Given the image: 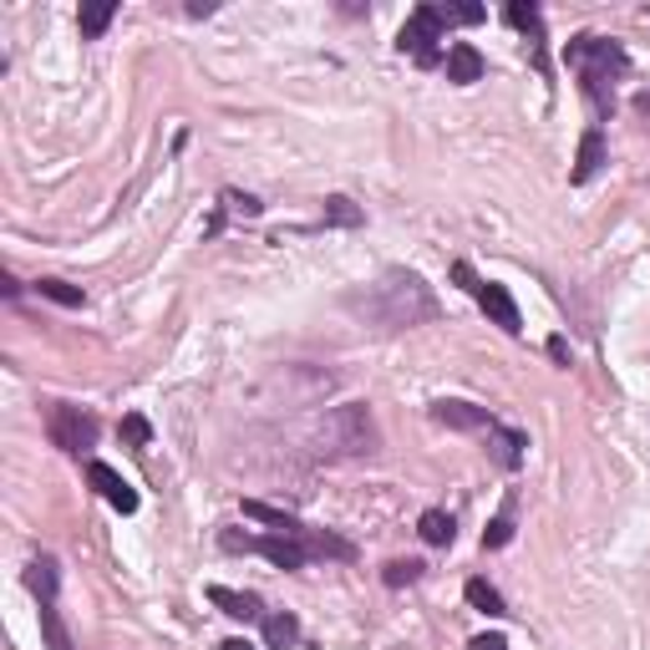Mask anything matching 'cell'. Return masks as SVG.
Segmentation results:
<instances>
[{"instance_id": "cell-1", "label": "cell", "mask_w": 650, "mask_h": 650, "mask_svg": "<svg viewBox=\"0 0 650 650\" xmlns=\"http://www.w3.org/2000/svg\"><path fill=\"white\" fill-rule=\"evenodd\" d=\"M341 305H346L356 321L376 325V331H412V325H427V321L443 315V301L433 295V285H427L417 270H407V265L382 270L372 285L351 290Z\"/></svg>"}, {"instance_id": "cell-2", "label": "cell", "mask_w": 650, "mask_h": 650, "mask_svg": "<svg viewBox=\"0 0 650 650\" xmlns=\"http://www.w3.org/2000/svg\"><path fill=\"white\" fill-rule=\"evenodd\" d=\"M565 61L569 72L579 77V92L595 112V128L615 118V87L626 82L630 72V51L615 37H595V31H579V37L565 41Z\"/></svg>"}, {"instance_id": "cell-3", "label": "cell", "mask_w": 650, "mask_h": 650, "mask_svg": "<svg viewBox=\"0 0 650 650\" xmlns=\"http://www.w3.org/2000/svg\"><path fill=\"white\" fill-rule=\"evenodd\" d=\"M219 549L230 555H265L275 569H305L311 559H341L351 565L356 559V544L341 539L331 529H315V524H301V534H219Z\"/></svg>"}, {"instance_id": "cell-4", "label": "cell", "mask_w": 650, "mask_h": 650, "mask_svg": "<svg viewBox=\"0 0 650 650\" xmlns=\"http://www.w3.org/2000/svg\"><path fill=\"white\" fill-rule=\"evenodd\" d=\"M376 447H382V433H376V417H372L366 402L325 407V417H315V427H311V453L325 463L372 458Z\"/></svg>"}, {"instance_id": "cell-5", "label": "cell", "mask_w": 650, "mask_h": 650, "mask_svg": "<svg viewBox=\"0 0 650 650\" xmlns=\"http://www.w3.org/2000/svg\"><path fill=\"white\" fill-rule=\"evenodd\" d=\"M483 16H488L483 6H447V0H427V6H417V11L407 16V26L397 31V51L402 57H412L417 67H437V61H443L437 41L447 37V26H478Z\"/></svg>"}, {"instance_id": "cell-6", "label": "cell", "mask_w": 650, "mask_h": 650, "mask_svg": "<svg viewBox=\"0 0 650 650\" xmlns=\"http://www.w3.org/2000/svg\"><path fill=\"white\" fill-rule=\"evenodd\" d=\"M26 590L37 595V620H41V640H47V650H77L72 630H67V620H61V610H57V595H61L57 555H37L31 565H26Z\"/></svg>"}, {"instance_id": "cell-7", "label": "cell", "mask_w": 650, "mask_h": 650, "mask_svg": "<svg viewBox=\"0 0 650 650\" xmlns=\"http://www.w3.org/2000/svg\"><path fill=\"white\" fill-rule=\"evenodd\" d=\"M47 437L67 458H87L97 437H102V422H97V412L77 407V402H47Z\"/></svg>"}, {"instance_id": "cell-8", "label": "cell", "mask_w": 650, "mask_h": 650, "mask_svg": "<svg viewBox=\"0 0 650 650\" xmlns=\"http://www.w3.org/2000/svg\"><path fill=\"white\" fill-rule=\"evenodd\" d=\"M453 280H458L473 301L483 305V315H488L498 331H508V336H524V315H518V301L508 295V285H498V280H483L478 270L468 265V260H453Z\"/></svg>"}, {"instance_id": "cell-9", "label": "cell", "mask_w": 650, "mask_h": 650, "mask_svg": "<svg viewBox=\"0 0 650 650\" xmlns=\"http://www.w3.org/2000/svg\"><path fill=\"white\" fill-rule=\"evenodd\" d=\"M427 412H433L437 427H453V433H478V437L498 422L488 407H478V402H463V397H437Z\"/></svg>"}, {"instance_id": "cell-10", "label": "cell", "mask_w": 650, "mask_h": 650, "mask_svg": "<svg viewBox=\"0 0 650 650\" xmlns=\"http://www.w3.org/2000/svg\"><path fill=\"white\" fill-rule=\"evenodd\" d=\"M483 447H488V458H494L504 473H518V468H524V458H529V433L494 422V427L483 433Z\"/></svg>"}, {"instance_id": "cell-11", "label": "cell", "mask_w": 650, "mask_h": 650, "mask_svg": "<svg viewBox=\"0 0 650 650\" xmlns=\"http://www.w3.org/2000/svg\"><path fill=\"white\" fill-rule=\"evenodd\" d=\"M87 483H92L97 494L108 498L112 508H118V514H138V488L128 478H122L118 468H112V463H87Z\"/></svg>"}, {"instance_id": "cell-12", "label": "cell", "mask_w": 650, "mask_h": 650, "mask_svg": "<svg viewBox=\"0 0 650 650\" xmlns=\"http://www.w3.org/2000/svg\"><path fill=\"white\" fill-rule=\"evenodd\" d=\"M260 214H265V204H260L254 193L224 189V193H219V204H214V214H209V224H204V240H219L230 219H260Z\"/></svg>"}, {"instance_id": "cell-13", "label": "cell", "mask_w": 650, "mask_h": 650, "mask_svg": "<svg viewBox=\"0 0 650 650\" xmlns=\"http://www.w3.org/2000/svg\"><path fill=\"white\" fill-rule=\"evenodd\" d=\"M209 605L214 610H224L230 620H244V626H254V620H265V600L254 590H230V585H209Z\"/></svg>"}, {"instance_id": "cell-14", "label": "cell", "mask_w": 650, "mask_h": 650, "mask_svg": "<svg viewBox=\"0 0 650 650\" xmlns=\"http://www.w3.org/2000/svg\"><path fill=\"white\" fill-rule=\"evenodd\" d=\"M508 26H518L524 37H529V51H534V67H539V77H549V51H544V16L539 6H524V0H508Z\"/></svg>"}, {"instance_id": "cell-15", "label": "cell", "mask_w": 650, "mask_h": 650, "mask_svg": "<svg viewBox=\"0 0 650 650\" xmlns=\"http://www.w3.org/2000/svg\"><path fill=\"white\" fill-rule=\"evenodd\" d=\"M483 72H488V61H483V51L473 47V41H453V47H447V82L453 87L483 82Z\"/></svg>"}, {"instance_id": "cell-16", "label": "cell", "mask_w": 650, "mask_h": 650, "mask_svg": "<svg viewBox=\"0 0 650 650\" xmlns=\"http://www.w3.org/2000/svg\"><path fill=\"white\" fill-rule=\"evenodd\" d=\"M605 169V128H585V138H579V158H575V173H569V183H590L595 173Z\"/></svg>"}, {"instance_id": "cell-17", "label": "cell", "mask_w": 650, "mask_h": 650, "mask_svg": "<svg viewBox=\"0 0 650 650\" xmlns=\"http://www.w3.org/2000/svg\"><path fill=\"white\" fill-rule=\"evenodd\" d=\"M260 630H265V650H295L301 646V615L295 610H270L265 620H260Z\"/></svg>"}, {"instance_id": "cell-18", "label": "cell", "mask_w": 650, "mask_h": 650, "mask_svg": "<svg viewBox=\"0 0 650 650\" xmlns=\"http://www.w3.org/2000/svg\"><path fill=\"white\" fill-rule=\"evenodd\" d=\"M417 534H422V544H433V549H447V544L458 539V518L447 514V508H427V514L417 518Z\"/></svg>"}, {"instance_id": "cell-19", "label": "cell", "mask_w": 650, "mask_h": 650, "mask_svg": "<svg viewBox=\"0 0 650 650\" xmlns=\"http://www.w3.org/2000/svg\"><path fill=\"white\" fill-rule=\"evenodd\" d=\"M463 600H468L478 615H488V620H504V615H508L504 595H498V590H494V585H488L483 575H473L468 585H463Z\"/></svg>"}, {"instance_id": "cell-20", "label": "cell", "mask_w": 650, "mask_h": 650, "mask_svg": "<svg viewBox=\"0 0 650 650\" xmlns=\"http://www.w3.org/2000/svg\"><path fill=\"white\" fill-rule=\"evenodd\" d=\"M514 514H518V494H508L498 518H488V529H483V549H508V544H514V534H518Z\"/></svg>"}, {"instance_id": "cell-21", "label": "cell", "mask_w": 650, "mask_h": 650, "mask_svg": "<svg viewBox=\"0 0 650 650\" xmlns=\"http://www.w3.org/2000/svg\"><path fill=\"white\" fill-rule=\"evenodd\" d=\"M321 224H325V230H362V224H366V209L351 204L346 193H331V199H325Z\"/></svg>"}, {"instance_id": "cell-22", "label": "cell", "mask_w": 650, "mask_h": 650, "mask_svg": "<svg viewBox=\"0 0 650 650\" xmlns=\"http://www.w3.org/2000/svg\"><path fill=\"white\" fill-rule=\"evenodd\" d=\"M112 16H118V0H102V6H82V16H77V31H82V41H97L102 31L112 26Z\"/></svg>"}, {"instance_id": "cell-23", "label": "cell", "mask_w": 650, "mask_h": 650, "mask_svg": "<svg viewBox=\"0 0 650 650\" xmlns=\"http://www.w3.org/2000/svg\"><path fill=\"white\" fill-rule=\"evenodd\" d=\"M41 295V301H57V305H67V311H82L87 305V295L77 285H67V280H37V285H31Z\"/></svg>"}, {"instance_id": "cell-24", "label": "cell", "mask_w": 650, "mask_h": 650, "mask_svg": "<svg viewBox=\"0 0 650 650\" xmlns=\"http://www.w3.org/2000/svg\"><path fill=\"white\" fill-rule=\"evenodd\" d=\"M422 575H427V565H422V559H392V565L382 569V585H386V590H407V585H417Z\"/></svg>"}, {"instance_id": "cell-25", "label": "cell", "mask_w": 650, "mask_h": 650, "mask_svg": "<svg viewBox=\"0 0 650 650\" xmlns=\"http://www.w3.org/2000/svg\"><path fill=\"white\" fill-rule=\"evenodd\" d=\"M118 437H122L128 447H133V453H143V447L153 443V422H148L143 412H128V417L118 422Z\"/></svg>"}, {"instance_id": "cell-26", "label": "cell", "mask_w": 650, "mask_h": 650, "mask_svg": "<svg viewBox=\"0 0 650 650\" xmlns=\"http://www.w3.org/2000/svg\"><path fill=\"white\" fill-rule=\"evenodd\" d=\"M468 650H508V640L498 636V630H488V636H473Z\"/></svg>"}, {"instance_id": "cell-27", "label": "cell", "mask_w": 650, "mask_h": 650, "mask_svg": "<svg viewBox=\"0 0 650 650\" xmlns=\"http://www.w3.org/2000/svg\"><path fill=\"white\" fill-rule=\"evenodd\" d=\"M549 356H555L565 372H569V362H575V356H569V341H565V336H549Z\"/></svg>"}, {"instance_id": "cell-28", "label": "cell", "mask_w": 650, "mask_h": 650, "mask_svg": "<svg viewBox=\"0 0 650 650\" xmlns=\"http://www.w3.org/2000/svg\"><path fill=\"white\" fill-rule=\"evenodd\" d=\"M219 650H260L254 640H244V636H230V640H219Z\"/></svg>"}]
</instances>
